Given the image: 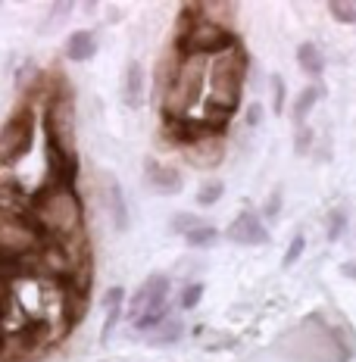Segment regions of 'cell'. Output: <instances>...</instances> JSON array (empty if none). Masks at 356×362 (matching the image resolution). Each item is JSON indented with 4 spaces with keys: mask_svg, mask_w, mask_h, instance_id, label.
Listing matches in <instances>:
<instances>
[{
    "mask_svg": "<svg viewBox=\"0 0 356 362\" xmlns=\"http://www.w3.org/2000/svg\"><path fill=\"white\" fill-rule=\"evenodd\" d=\"M28 218L38 225L47 240H59V244H69V240L85 238V209L81 200L75 194V187H54L44 185L38 194H32V206H28Z\"/></svg>",
    "mask_w": 356,
    "mask_h": 362,
    "instance_id": "cell-1",
    "label": "cell"
},
{
    "mask_svg": "<svg viewBox=\"0 0 356 362\" xmlns=\"http://www.w3.org/2000/svg\"><path fill=\"white\" fill-rule=\"evenodd\" d=\"M75 100L69 88L59 85L47 97V112H44V141H54L63 150L75 153Z\"/></svg>",
    "mask_w": 356,
    "mask_h": 362,
    "instance_id": "cell-2",
    "label": "cell"
},
{
    "mask_svg": "<svg viewBox=\"0 0 356 362\" xmlns=\"http://www.w3.org/2000/svg\"><path fill=\"white\" fill-rule=\"evenodd\" d=\"M32 134H35V112L22 107L19 112L10 116V122L0 128V172L25 153L28 144H32Z\"/></svg>",
    "mask_w": 356,
    "mask_h": 362,
    "instance_id": "cell-3",
    "label": "cell"
},
{
    "mask_svg": "<svg viewBox=\"0 0 356 362\" xmlns=\"http://www.w3.org/2000/svg\"><path fill=\"white\" fill-rule=\"evenodd\" d=\"M169 300V278L166 275H150L132 297V319L138 322L141 315H169L166 309Z\"/></svg>",
    "mask_w": 356,
    "mask_h": 362,
    "instance_id": "cell-4",
    "label": "cell"
},
{
    "mask_svg": "<svg viewBox=\"0 0 356 362\" xmlns=\"http://www.w3.org/2000/svg\"><path fill=\"white\" fill-rule=\"evenodd\" d=\"M225 238L234 240V244H266V240H269V231H266V225L260 222V216L247 209V213H241V216L229 225Z\"/></svg>",
    "mask_w": 356,
    "mask_h": 362,
    "instance_id": "cell-5",
    "label": "cell"
},
{
    "mask_svg": "<svg viewBox=\"0 0 356 362\" xmlns=\"http://www.w3.org/2000/svg\"><path fill=\"white\" fill-rule=\"evenodd\" d=\"M144 178H147L150 187H156L160 194H178L181 185H185V178H181L178 169H172V165H163L156 160H147V172H144Z\"/></svg>",
    "mask_w": 356,
    "mask_h": 362,
    "instance_id": "cell-6",
    "label": "cell"
},
{
    "mask_svg": "<svg viewBox=\"0 0 356 362\" xmlns=\"http://www.w3.org/2000/svg\"><path fill=\"white\" fill-rule=\"evenodd\" d=\"M101 197L103 206L110 209V218L116 228H125L128 225V209H125V197H122V187L113 175H103V187H101Z\"/></svg>",
    "mask_w": 356,
    "mask_h": 362,
    "instance_id": "cell-7",
    "label": "cell"
},
{
    "mask_svg": "<svg viewBox=\"0 0 356 362\" xmlns=\"http://www.w3.org/2000/svg\"><path fill=\"white\" fill-rule=\"evenodd\" d=\"M97 54V37L91 32H72L69 41H66V57L72 59V63H85V59H91Z\"/></svg>",
    "mask_w": 356,
    "mask_h": 362,
    "instance_id": "cell-8",
    "label": "cell"
},
{
    "mask_svg": "<svg viewBox=\"0 0 356 362\" xmlns=\"http://www.w3.org/2000/svg\"><path fill=\"white\" fill-rule=\"evenodd\" d=\"M122 97H125L128 107H141V103H144V69H141L138 63H128Z\"/></svg>",
    "mask_w": 356,
    "mask_h": 362,
    "instance_id": "cell-9",
    "label": "cell"
},
{
    "mask_svg": "<svg viewBox=\"0 0 356 362\" xmlns=\"http://www.w3.org/2000/svg\"><path fill=\"white\" fill-rule=\"evenodd\" d=\"M185 153H188V160L197 165H213L219 156H222V147H219L213 138H207V141H200V144H191Z\"/></svg>",
    "mask_w": 356,
    "mask_h": 362,
    "instance_id": "cell-10",
    "label": "cell"
},
{
    "mask_svg": "<svg viewBox=\"0 0 356 362\" xmlns=\"http://www.w3.org/2000/svg\"><path fill=\"white\" fill-rule=\"evenodd\" d=\"M181 334H185V325H181V319L172 315V319H166L156 331H150V341L154 344H176Z\"/></svg>",
    "mask_w": 356,
    "mask_h": 362,
    "instance_id": "cell-11",
    "label": "cell"
},
{
    "mask_svg": "<svg viewBox=\"0 0 356 362\" xmlns=\"http://www.w3.org/2000/svg\"><path fill=\"white\" fill-rule=\"evenodd\" d=\"M297 59H300L303 69L313 72V75H319L325 69V59H322V54H319V47H316V44H300Z\"/></svg>",
    "mask_w": 356,
    "mask_h": 362,
    "instance_id": "cell-12",
    "label": "cell"
},
{
    "mask_svg": "<svg viewBox=\"0 0 356 362\" xmlns=\"http://www.w3.org/2000/svg\"><path fill=\"white\" fill-rule=\"evenodd\" d=\"M316 100H319V88H306L303 94L297 97V103H294V119H297V125L306 119V112L316 107Z\"/></svg>",
    "mask_w": 356,
    "mask_h": 362,
    "instance_id": "cell-13",
    "label": "cell"
},
{
    "mask_svg": "<svg viewBox=\"0 0 356 362\" xmlns=\"http://www.w3.org/2000/svg\"><path fill=\"white\" fill-rule=\"evenodd\" d=\"M216 238H219V231L213 228V225H200V228H194L191 235H185V240L191 247H209Z\"/></svg>",
    "mask_w": 356,
    "mask_h": 362,
    "instance_id": "cell-14",
    "label": "cell"
},
{
    "mask_svg": "<svg viewBox=\"0 0 356 362\" xmlns=\"http://www.w3.org/2000/svg\"><path fill=\"white\" fill-rule=\"evenodd\" d=\"M222 191H225L222 181H207V185L197 191V203H200V206H213V203L222 197Z\"/></svg>",
    "mask_w": 356,
    "mask_h": 362,
    "instance_id": "cell-15",
    "label": "cell"
},
{
    "mask_svg": "<svg viewBox=\"0 0 356 362\" xmlns=\"http://www.w3.org/2000/svg\"><path fill=\"white\" fill-rule=\"evenodd\" d=\"M200 218L191 216V213H178L176 218H172V231H181V235H191L194 228H200Z\"/></svg>",
    "mask_w": 356,
    "mask_h": 362,
    "instance_id": "cell-16",
    "label": "cell"
},
{
    "mask_svg": "<svg viewBox=\"0 0 356 362\" xmlns=\"http://www.w3.org/2000/svg\"><path fill=\"white\" fill-rule=\"evenodd\" d=\"M200 297H203V284H188L185 293H181V309H194L200 303Z\"/></svg>",
    "mask_w": 356,
    "mask_h": 362,
    "instance_id": "cell-17",
    "label": "cell"
},
{
    "mask_svg": "<svg viewBox=\"0 0 356 362\" xmlns=\"http://www.w3.org/2000/svg\"><path fill=\"white\" fill-rule=\"evenodd\" d=\"M328 10H331V16H338V19H344V22H353L356 19V6L353 4H331Z\"/></svg>",
    "mask_w": 356,
    "mask_h": 362,
    "instance_id": "cell-18",
    "label": "cell"
},
{
    "mask_svg": "<svg viewBox=\"0 0 356 362\" xmlns=\"http://www.w3.org/2000/svg\"><path fill=\"white\" fill-rule=\"evenodd\" d=\"M303 247H306V240H303V238L297 235V238H294V240H291V250H287V253H285V266H294V262H297V259H300Z\"/></svg>",
    "mask_w": 356,
    "mask_h": 362,
    "instance_id": "cell-19",
    "label": "cell"
},
{
    "mask_svg": "<svg viewBox=\"0 0 356 362\" xmlns=\"http://www.w3.org/2000/svg\"><path fill=\"white\" fill-rule=\"evenodd\" d=\"M10 303H13V284L0 281V322H4V315H6V309H10Z\"/></svg>",
    "mask_w": 356,
    "mask_h": 362,
    "instance_id": "cell-20",
    "label": "cell"
},
{
    "mask_svg": "<svg viewBox=\"0 0 356 362\" xmlns=\"http://www.w3.org/2000/svg\"><path fill=\"white\" fill-rule=\"evenodd\" d=\"M344 225H347V216L344 213H335L331 216V225H328V240H335L344 235Z\"/></svg>",
    "mask_w": 356,
    "mask_h": 362,
    "instance_id": "cell-21",
    "label": "cell"
},
{
    "mask_svg": "<svg viewBox=\"0 0 356 362\" xmlns=\"http://www.w3.org/2000/svg\"><path fill=\"white\" fill-rule=\"evenodd\" d=\"M122 288H110L107 291V297H103V306L107 309H122Z\"/></svg>",
    "mask_w": 356,
    "mask_h": 362,
    "instance_id": "cell-22",
    "label": "cell"
},
{
    "mask_svg": "<svg viewBox=\"0 0 356 362\" xmlns=\"http://www.w3.org/2000/svg\"><path fill=\"white\" fill-rule=\"evenodd\" d=\"M272 85H275V112H282V107H285V100H282V94H285V85H282V78H272Z\"/></svg>",
    "mask_w": 356,
    "mask_h": 362,
    "instance_id": "cell-23",
    "label": "cell"
},
{
    "mask_svg": "<svg viewBox=\"0 0 356 362\" xmlns=\"http://www.w3.org/2000/svg\"><path fill=\"white\" fill-rule=\"evenodd\" d=\"M32 75H38V69H35V66H32V63H28V66H25V69H19V75H16L19 88H22V85H25V81H28V78H32Z\"/></svg>",
    "mask_w": 356,
    "mask_h": 362,
    "instance_id": "cell-24",
    "label": "cell"
},
{
    "mask_svg": "<svg viewBox=\"0 0 356 362\" xmlns=\"http://www.w3.org/2000/svg\"><path fill=\"white\" fill-rule=\"evenodd\" d=\"M278 203H282V194H272V200L266 203V216H275L278 213Z\"/></svg>",
    "mask_w": 356,
    "mask_h": 362,
    "instance_id": "cell-25",
    "label": "cell"
},
{
    "mask_svg": "<svg viewBox=\"0 0 356 362\" xmlns=\"http://www.w3.org/2000/svg\"><path fill=\"white\" fill-rule=\"evenodd\" d=\"M344 275H350V278H356V262H350V266H344Z\"/></svg>",
    "mask_w": 356,
    "mask_h": 362,
    "instance_id": "cell-26",
    "label": "cell"
},
{
    "mask_svg": "<svg viewBox=\"0 0 356 362\" xmlns=\"http://www.w3.org/2000/svg\"><path fill=\"white\" fill-rule=\"evenodd\" d=\"M0 346H4V328H0Z\"/></svg>",
    "mask_w": 356,
    "mask_h": 362,
    "instance_id": "cell-27",
    "label": "cell"
}]
</instances>
